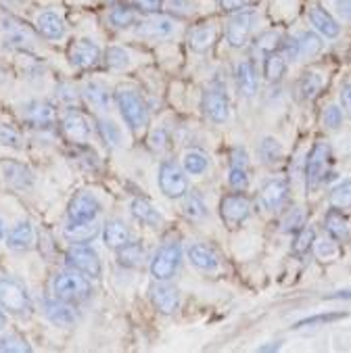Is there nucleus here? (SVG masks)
I'll return each mask as SVG.
<instances>
[{"instance_id":"nucleus-1","label":"nucleus","mask_w":351,"mask_h":353,"mask_svg":"<svg viewBox=\"0 0 351 353\" xmlns=\"http://www.w3.org/2000/svg\"><path fill=\"white\" fill-rule=\"evenodd\" d=\"M113 101L119 109V115L123 117L126 125L132 132H140L149 125V107L145 103V99L140 97L136 90L132 88H117L113 94Z\"/></svg>"},{"instance_id":"nucleus-2","label":"nucleus","mask_w":351,"mask_h":353,"mask_svg":"<svg viewBox=\"0 0 351 353\" xmlns=\"http://www.w3.org/2000/svg\"><path fill=\"white\" fill-rule=\"evenodd\" d=\"M52 295L61 301H67V303L86 301L92 295L90 278H86L84 274H80L72 268L65 270V272H59L52 278Z\"/></svg>"},{"instance_id":"nucleus-3","label":"nucleus","mask_w":351,"mask_h":353,"mask_svg":"<svg viewBox=\"0 0 351 353\" xmlns=\"http://www.w3.org/2000/svg\"><path fill=\"white\" fill-rule=\"evenodd\" d=\"M330 159H332V149L326 140H316L312 145L308 157H305V168H303V178H305V188L308 192L318 188L320 184H324L330 176L328 168H330Z\"/></svg>"},{"instance_id":"nucleus-4","label":"nucleus","mask_w":351,"mask_h":353,"mask_svg":"<svg viewBox=\"0 0 351 353\" xmlns=\"http://www.w3.org/2000/svg\"><path fill=\"white\" fill-rule=\"evenodd\" d=\"M0 307L13 316H30L32 299L28 289L13 276H0Z\"/></svg>"},{"instance_id":"nucleus-5","label":"nucleus","mask_w":351,"mask_h":353,"mask_svg":"<svg viewBox=\"0 0 351 353\" xmlns=\"http://www.w3.org/2000/svg\"><path fill=\"white\" fill-rule=\"evenodd\" d=\"M259 26V13L257 9H247V11H241V13H232L226 21V42L230 48L239 50V48H245L255 30Z\"/></svg>"},{"instance_id":"nucleus-6","label":"nucleus","mask_w":351,"mask_h":353,"mask_svg":"<svg viewBox=\"0 0 351 353\" xmlns=\"http://www.w3.org/2000/svg\"><path fill=\"white\" fill-rule=\"evenodd\" d=\"M201 107H203V113L207 115V119L218 123V125H222V123H226L230 119L228 88H226V84L220 78H216L212 84H209V88L203 92Z\"/></svg>"},{"instance_id":"nucleus-7","label":"nucleus","mask_w":351,"mask_h":353,"mask_svg":"<svg viewBox=\"0 0 351 353\" xmlns=\"http://www.w3.org/2000/svg\"><path fill=\"white\" fill-rule=\"evenodd\" d=\"M180 261H182V245L178 239H172L168 243H163L157 253L151 259V276L159 282H170L176 272L180 270Z\"/></svg>"},{"instance_id":"nucleus-8","label":"nucleus","mask_w":351,"mask_h":353,"mask_svg":"<svg viewBox=\"0 0 351 353\" xmlns=\"http://www.w3.org/2000/svg\"><path fill=\"white\" fill-rule=\"evenodd\" d=\"M65 263H67V268L84 274L90 280H97L103 274L101 257H99L97 249L90 245H72L65 253Z\"/></svg>"},{"instance_id":"nucleus-9","label":"nucleus","mask_w":351,"mask_h":353,"mask_svg":"<svg viewBox=\"0 0 351 353\" xmlns=\"http://www.w3.org/2000/svg\"><path fill=\"white\" fill-rule=\"evenodd\" d=\"M157 184L168 199L176 201V199H184L188 194V174L184 172L182 165H178L172 159H166L159 165Z\"/></svg>"},{"instance_id":"nucleus-10","label":"nucleus","mask_w":351,"mask_h":353,"mask_svg":"<svg viewBox=\"0 0 351 353\" xmlns=\"http://www.w3.org/2000/svg\"><path fill=\"white\" fill-rule=\"evenodd\" d=\"M251 199L243 190L230 192L220 201V216L228 228H239L243 222H247L251 216Z\"/></svg>"},{"instance_id":"nucleus-11","label":"nucleus","mask_w":351,"mask_h":353,"mask_svg":"<svg viewBox=\"0 0 351 353\" xmlns=\"http://www.w3.org/2000/svg\"><path fill=\"white\" fill-rule=\"evenodd\" d=\"M305 19L312 26V30L318 32L324 40H337L343 32L341 21L330 11H326L320 3H316V0H312L305 7Z\"/></svg>"},{"instance_id":"nucleus-12","label":"nucleus","mask_w":351,"mask_h":353,"mask_svg":"<svg viewBox=\"0 0 351 353\" xmlns=\"http://www.w3.org/2000/svg\"><path fill=\"white\" fill-rule=\"evenodd\" d=\"M134 34L138 38H145L151 42L168 40L176 34V21L170 15H149L147 19H140L134 26Z\"/></svg>"},{"instance_id":"nucleus-13","label":"nucleus","mask_w":351,"mask_h":353,"mask_svg":"<svg viewBox=\"0 0 351 353\" xmlns=\"http://www.w3.org/2000/svg\"><path fill=\"white\" fill-rule=\"evenodd\" d=\"M0 180L15 190H30L36 182L34 172L15 159H0Z\"/></svg>"},{"instance_id":"nucleus-14","label":"nucleus","mask_w":351,"mask_h":353,"mask_svg":"<svg viewBox=\"0 0 351 353\" xmlns=\"http://www.w3.org/2000/svg\"><path fill=\"white\" fill-rule=\"evenodd\" d=\"M5 36H3V48L7 50H30L36 44V34L19 19L9 17V21L3 26Z\"/></svg>"},{"instance_id":"nucleus-15","label":"nucleus","mask_w":351,"mask_h":353,"mask_svg":"<svg viewBox=\"0 0 351 353\" xmlns=\"http://www.w3.org/2000/svg\"><path fill=\"white\" fill-rule=\"evenodd\" d=\"M101 209H103V205L94 194L82 192V194H76L72 201H69L67 220H72V222H92V220L99 218Z\"/></svg>"},{"instance_id":"nucleus-16","label":"nucleus","mask_w":351,"mask_h":353,"mask_svg":"<svg viewBox=\"0 0 351 353\" xmlns=\"http://www.w3.org/2000/svg\"><path fill=\"white\" fill-rule=\"evenodd\" d=\"M291 186L285 178H270L261 190H259V201L265 211H280L289 201Z\"/></svg>"},{"instance_id":"nucleus-17","label":"nucleus","mask_w":351,"mask_h":353,"mask_svg":"<svg viewBox=\"0 0 351 353\" xmlns=\"http://www.w3.org/2000/svg\"><path fill=\"white\" fill-rule=\"evenodd\" d=\"M234 80L241 97L253 99L259 88V76H257V65L251 57H245L237 63L234 67Z\"/></svg>"},{"instance_id":"nucleus-18","label":"nucleus","mask_w":351,"mask_h":353,"mask_svg":"<svg viewBox=\"0 0 351 353\" xmlns=\"http://www.w3.org/2000/svg\"><path fill=\"white\" fill-rule=\"evenodd\" d=\"M228 186L232 190H245L249 186V155L243 147H234L230 151Z\"/></svg>"},{"instance_id":"nucleus-19","label":"nucleus","mask_w":351,"mask_h":353,"mask_svg":"<svg viewBox=\"0 0 351 353\" xmlns=\"http://www.w3.org/2000/svg\"><path fill=\"white\" fill-rule=\"evenodd\" d=\"M101 54H103L101 46L94 40L82 38L69 48V63H72V67H76V69H88L101 61Z\"/></svg>"},{"instance_id":"nucleus-20","label":"nucleus","mask_w":351,"mask_h":353,"mask_svg":"<svg viewBox=\"0 0 351 353\" xmlns=\"http://www.w3.org/2000/svg\"><path fill=\"white\" fill-rule=\"evenodd\" d=\"M42 312L46 316L48 322H52L54 326H74L76 320H78V314H76V307L72 303H67V301H61L57 297L52 299H44L42 301Z\"/></svg>"},{"instance_id":"nucleus-21","label":"nucleus","mask_w":351,"mask_h":353,"mask_svg":"<svg viewBox=\"0 0 351 353\" xmlns=\"http://www.w3.org/2000/svg\"><path fill=\"white\" fill-rule=\"evenodd\" d=\"M23 119L40 130H48L57 123V111L46 101H30L23 105Z\"/></svg>"},{"instance_id":"nucleus-22","label":"nucleus","mask_w":351,"mask_h":353,"mask_svg":"<svg viewBox=\"0 0 351 353\" xmlns=\"http://www.w3.org/2000/svg\"><path fill=\"white\" fill-rule=\"evenodd\" d=\"M151 301L161 314L172 316L180 310V291L176 287L168 285V280L166 282L157 280V285L151 287Z\"/></svg>"},{"instance_id":"nucleus-23","label":"nucleus","mask_w":351,"mask_h":353,"mask_svg":"<svg viewBox=\"0 0 351 353\" xmlns=\"http://www.w3.org/2000/svg\"><path fill=\"white\" fill-rule=\"evenodd\" d=\"M216 38H218V26L212 23V21H207V23H199V26L188 30L186 44H188V48L192 52L203 54V52H207L209 48L214 46Z\"/></svg>"},{"instance_id":"nucleus-24","label":"nucleus","mask_w":351,"mask_h":353,"mask_svg":"<svg viewBox=\"0 0 351 353\" xmlns=\"http://www.w3.org/2000/svg\"><path fill=\"white\" fill-rule=\"evenodd\" d=\"M101 232H103V226H99L97 220H92V222H72V220H67V224L63 228L65 241L72 243V245H88Z\"/></svg>"},{"instance_id":"nucleus-25","label":"nucleus","mask_w":351,"mask_h":353,"mask_svg":"<svg viewBox=\"0 0 351 353\" xmlns=\"http://www.w3.org/2000/svg\"><path fill=\"white\" fill-rule=\"evenodd\" d=\"M61 130L69 140H74V143H86L90 136V125L86 117L78 111H67L61 117Z\"/></svg>"},{"instance_id":"nucleus-26","label":"nucleus","mask_w":351,"mask_h":353,"mask_svg":"<svg viewBox=\"0 0 351 353\" xmlns=\"http://www.w3.org/2000/svg\"><path fill=\"white\" fill-rule=\"evenodd\" d=\"M324 230L326 234L337 243H349L351 241V226L345 218V214L337 207H330L324 216Z\"/></svg>"},{"instance_id":"nucleus-27","label":"nucleus","mask_w":351,"mask_h":353,"mask_svg":"<svg viewBox=\"0 0 351 353\" xmlns=\"http://www.w3.org/2000/svg\"><path fill=\"white\" fill-rule=\"evenodd\" d=\"M186 255H188V261L197 268V270H203V272H216L220 268V255L209 247V245H203V243H194L186 249Z\"/></svg>"},{"instance_id":"nucleus-28","label":"nucleus","mask_w":351,"mask_h":353,"mask_svg":"<svg viewBox=\"0 0 351 353\" xmlns=\"http://www.w3.org/2000/svg\"><path fill=\"white\" fill-rule=\"evenodd\" d=\"M36 241V232L32 222L28 220H19L5 236V243L11 251H30L34 247Z\"/></svg>"},{"instance_id":"nucleus-29","label":"nucleus","mask_w":351,"mask_h":353,"mask_svg":"<svg viewBox=\"0 0 351 353\" xmlns=\"http://www.w3.org/2000/svg\"><path fill=\"white\" fill-rule=\"evenodd\" d=\"M36 28H38L40 36H44L46 40H52V42L63 40L65 34H67L65 21H63L61 15L54 13V11H42V13H38V17H36Z\"/></svg>"},{"instance_id":"nucleus-30","label":"nucleus","mask_w":351,"mask_h":353,"mask_svg":"<svg viewBox=\"0 0 351 353\" xmlns=\"http://www.w3.org/2000/svg\"><path fill=\"white\" fill-rule=\"evenodd\" d=\"M130 211H132V216L138 220V222H143L151 228H159L163 224V216H161V211L147 199H134L130 203Z\"/></svg>"},{"instance_id":"nucleus-31","label":"nucleus","mask_w":351,"mask_h":353,"mask_svg":"<svg viewBox=\"0 0 351 353\" xmlns=\"http://www.w3.org/2000/svg\"><path fill=\"white\" fill-rule=\"evenodd\" d=\"M261 59H263L261 61V72H263L265 82L276 84V82L283 80V76L287 74V67H289L287 59L280 54L278 50L265 52V54H261Z\"/></svg>"},{"instance_id":"nucleus-32","label":"nucleus","mask_w":351,"mask_h":353,"mask_svg":"<svg viewBox=\"0 0 351 353\" xmlns=\"http://www.w3.org/2000/svg\"><path fill=\"white\" fill-rule=\"evenodd\" d=\"M130 239H132V232L126 226V222H121V220L105 222V226H103V243H105V247L115 251V249L123 247L126 243H130Z\"/></svg>"},{"instance_id":"nucleus-33","label":"nucleus","mask_w":351,"mask_h":353,"mask_svg":"<svg viewBox=\"0 0 351 353\" xmlns=\"http://www.w3.org/2000/svg\"><path fill=\"white\" fill-rule=\"evenodd\" d=\"M257 155H259V161L268 168H274L278 165L280 161L285 159V147L280 145V140L274 138V136H263L261 143L257 145Z\"/></svg>"},{"instance_id":"nucleus-34","label":"nucleus","mask_w":351,"mask_h":353,"mask_svg":"<svg viewBox=\"0 0 351 353\" xmlns=\"http://www.w3.org/2000/svg\"><path fill=\"white\" fill-rule=\"evenodd\" d=\"M324 86V78L318 74V72H305L299 80H297V86H295V92H297V99L308 103V101H314L318 97V92L322 90Z\"/></svg>"},{"instance_id":"nucleus-35","label":"nucleus","mask_w":351,"mask_h":353,"mask_svg":"<svg viewBox=\"0 0 351 353\" xmlns=\"http://www.w3.org/2000/svg\"><path fill=\"white\" fill-rule=\"evenodd\" d=\"M140 21V13L132 5H115L109 11V23L117 30H128L134 28Z\"/></svg>"},{"instance_id":"nucleus-36","label":"nucleus","mask_w":351,"mask_h":353,"mask_svg":"<svg viewBox=\"0 0 351 353\" xmlns=\"http://www.w3.org/2000/svg\"><path fill=\"white\" fill-rule=\"evenodd\" d=\"M299 40V48H301V59H314L324 50V38L314 32V30H303L299 34H295Z\"/></svg>"},{"instance_id":"nucleus-37","label":"nucleus","mask_w":351,"mask_h":353,"mask_svg":"<svg viewBox=\"0 0 351 353\" xmlns=\"http://www.w3.org/2000/svg\"><path fill=\"white\" fill-rule=\"evenodd\" d=\"M84 99L88 101V105H92L94 109L99 111H107L109 105H111V92L105 84L101 82H88L84 86Z\"/></svg>"},{"instance_id":"nucleus-38","label":"nucleus","mask_w":351,"mask_h":353,"mask_svg":"<svg viewBox=\"0 0 351 353\" xmlns=\"http://www.w3.org/2000/svg\"><path fill=\"white\" fill-rule=\"evenodd\" d=\"M117 253V263L121 268H138L145 261V247L140 243H126L123 247L115 249Z\"/></svg>"},{"instance_id":"nucleus-39","label":"nucleus","mask_w":351,"mask_h":353,"mask_svg":"<svg viewBox=\"0 0 351 353\" xmlns=\"http://www.w3.org/2000/svg\"><path fill=\"white\" fill-rule=\"evenodd\" d=\"M209 163H212L209 157L199 149H190L182 157V168L188 176H203L209 170Z\"/></svg>"},{"instance_id":"nucleus-40","label":"nucleus","mask_w":351,"mask_h":353,"mask_svg":"<svg viewBox=\"0 0 351 353\" xmlns=\"http://www.w3.org/2000/svg\"><path fill=\"white\" fill-rule=\"evenodd\" d=\"M97 130H99V136L103 138V143L109 147V149H117L121 147V130L115 121L111 119H105V117H99L97 119Z\"/></svg>"},{"instance_id":"nucleus-41","label":"nucleus","mask_w":351,"mask_h":353,"mask_svg":"<svg viewBox=\"0 0 351 353\" xmlns=\"http://www.w3.org/2000/svg\"><path fill=\"white\" fill-rule=\"evenodd\" d=\"M303 226H308V214H305V209L295 205L293 209H289L283 222H280V230H283L285 234H295L299 232Z\"/></svg>"},{"instance_id":"nucleus-42","label":"nucleus","mask_w":351,"mask_h":353,"mask_svg":"<svg viewBox=\"0 0 351 353\" xmlns=\"http://www.w3.org/2000/svg\"><path fill=\"white\" fill-rule=\"evenodd\" d=\"M316 243V230L314 226H303L299 232H295L293 243H291V253L297 257H303L305 253H310V249Z\"/></svg>"},{"instance_id":"nucleus-43","label":"nucleus","mask_w":351,"mask_h":353,"mask_svg":"<svg viewBox=\"0 0 351 353\" xmlns=\"http://www.w3.org/2000/svg\"><path fill=\"white\" fill-rule=\"evenodd\" d=\"M330 205L341 211L351 209V178H345L330 188Z\"/></svg>"},{"instance_id":"nucleus-44","label":"nucleus","mask_w":351,"mask_h":353,"mask_svg":"<svg viewBox=\"0 0 351 353\" xmlns=\"http://www.w3.org/2000/svg\"><path fill=\"white\" fill-rule=\"evenodd\" d=\"M105 63H107L109 69L121 72V69H128L132 65V54L123 46H109L105 50Z\"/></svg>"},{"instance_id":"nucleus-45","label":"nucleus","mask_w":351,"mask_h":353,"mask_svg":"<svg viewBox=\"0 0 351 353\" xmlns=\"http://www.w3.org/2000/svg\"><path fill=\"white\" fill-rule=\"evenodd\" d=\"M184 216L190 218V220H203V218H207L205 199L197 190L188 192L186 199H184Z\"/></svg>"},{"instance_id":"nucleus-46","label":"nucleus","mask_w":351,"mask_h":353,"mask_svg":"<svg viewBox=\"0 0 351 353\" xmlns=\"http://www.w3.org/2000/svg\"><path fill=\"white\" fill-rule=\"evenodd\" d=\"M163 11L170 17L186 19V17L194 15L197 5H194V0H163Z\"/></svg>"},{"instance_id":"nucleus-47","label":"nucleus","mask_w":351,"mask_h":353,"mask_svg":"<svg viewBox=\"0 0 351 353\" xmlns=\"http://www.w3.org/2000/svg\"><path fill=\"white\" fill-rule=\"evenodd\" d=\"M280 40H283V32H276V30H265V32H261V34L255 38V50H257L259 54H265V52L278 50V46H280Z\"/></svg>"},{"instance_id":"nucleus-48","label":"nucleus","mask_w":351,"mask_h":353,"mask_svg":"<svg viewBox=\"0 0 351 353\" xmlns=\"http://www.w3.org/2000/svg\"><path fill=\"white\" fill-rule=\"evenodd\" d=\"M278 52L287 59V63H297L301 59V48H299V40L295 34H283V40H280Z\"/></svg>"},{"instance_id":"nucleus-49","label":"nucleus","mask_w":351,"mask_h":353,"mask_svg":"<svg viewBox=\"0 0 351 353\" xmlns=\"http://www.w3.org/2000/svg\"><path fill=\"white\" fill-rule=\"evenodd\" d=\"M347 314H316V316H310V318H303L299 322L293 324L295 330H303V328H318V326H326L334 320H341L345 318Z\"/></svg>"},{"instance_id":"nucleus-50","label":"nucleus","mask_w":351,"mask_h":353,"mask_svg":"<svg viewBox=\"0 0 351 353\" xmlns=\"http://www.w3.org/2000/svg\"><path fill=\"white\" fill-rule=\"evenodd\" d=\"M259 5V0H218V9L226 15L241 13L247 9H255Z\"/></svg>"},{"instance_id":"nucleus-51","label":"nucleus","mask_w":351,"mask_h":353,"mask_svg":"<svg viewBox=\"0 0 351 353\" xmlns=\"http://www.w3.org/2000/svg\"><path fill=\"white\" fill-rule=\"evenodd\" d=\"M0 145H3V147H11V149H21L23 147L21 134L13 125L3 123V125H0Z\"/></svg>"},{"instance_id":"nucleus-52","label":"nucleus","mask_w":351,"mask_h":353,"mask_svg":"<svg viewBox=\"0 0 351 353\" xmlns=\"http://www.w3.org/2000/svg\"><path fill=\"white\" fill-rule=\"evenodd\" d=\"M343 109L341 107H337V105H328L324 111H322V123H324V128L326 130H330V132H334V130H339L341 125H343Z\"/></svg>"},{"instance_id":"nucleus-53","label":"nucleus","mask_w":351,"mask_h":353,"mask_svg":"<svg viewBox=\"0 0 351 353\" xmlns=\"http://www.w3.org/2000/svg\"><path fill=\"white\" fill-rule=\"evenodd\" d=\"M0 351L23 353V351H32V347L28 345L26 339H21L17 334H5V336H0Z\"/></svg>"},{"instance_id":"nucleus-54","label":"nucleus","mask_w":351,"mask_h":353,"mask_svg":"<svg viewBox=\"0 0 351 353\" xmlns=\"http://www.w3.org/2000/svg\"><path fill=\"white\" fill-rule=\"evenodd\" d=\"M170 143L172 140H170V134L166 128H155L149 136V145L155 153H166L170 149Z\"/></svg>"},{"instance_id":"nucleus-55","label":"nucleus","mask_w":351,"mask_h":353,"mask_svg":"<svg viewBox=\"0 0 351 353\" xmlns=\"http://www.w3.org/2000/svg\"><path fill=\"white\" fill-rule=\"evenodd\" d=\"M314 251H316V255H318L320 259H332V257H337L339 247H337V241H332V239L328 236V239H316Z\"/></svg>"},{"instance_id":"nucleus-56","label":"nucleus","mask_w":351,"mask_h":353,"mask_svg":"<svg viewBox=\"0 0 351 353\" xmlns=\"http://www.w3.org/2000/svg\"><path fill=\"white\" fill-rule=\"evenodd\" d=\"M132 7H134L138 13L155 15V13L163 11V0H132Z\"/></svg>"},{"instance_id":"nucleus-57","label":"nucleus","mask_w":351,"mask_h":353,"mask_svg":"<svg viewBox=\"0 0 351 353\" xmlns=\"http://www.w3.org/2000/svg\"><path fill=\"white\" fill-rule=\"evenodd\" d=\"M332 15L343 23H351V0H332Z\"/></svg>"},{"instance_id":"nucleus-58","label":"nucleus","mask_w":351,"mask_h":353,"mask_svg":"<svg viewBox=\"0 0 351 353\" xmlns=\"http://www.w3.org/2000/svg\"><path fill=\"white\" fill-rule=\"evenodd\" d=\"M339 101H341V109L347 117H351V82H345L339 90Z\"/></svg>"},{"instance_id":"nucleus-59","label":"nucleus","mask_w":351,"mask_h":353,"mask_svg":"<svg viewBox=\"0 0 351 353\" xmlns=\"http://www.w3.org/2000/svg\"><path fill=\"white\" fill-rule=\"evenodd\" d=\"M59 90H63V94H61V99H63V101H67V103L76 101V92H74L72 88H69L67 84H61V86H59Z\"/></svg>"},{"instance_id":"nucleus-60","label":"nucleus","mask_w":351,"mask_h":353,"mask_svg":"<svg viewBox=\"0 0 351 353\" xmlns=\"http://www.w3.org/2000/svg\"><path fill=\"white\" fill-rule=\"evenodd\" d=\"M280 347H283V345H280L278 341H276V343L272 341V343H268V345H259L257 351H259V353H274V351H280Z\"/></svg>"},{"instance_id":"nucleus-61","label":"nucleus","mask_w":351,"mask_h":353,"mask_svg":"<svg viewBox=\"0 0 351 353\" xmlns=\"http://www.w3.org/2000/svg\"><path fill=\"white\" fill-rule=\"evenodd\" d=\"M326 299H341V301H349L351 299V291H334L332 295H326Z\"/></svg>"},{"instance_id":"nucleus-62","label":"nucleus","mask_w":351,"mask_h":353,"mask_svg":"<svg viewBox=\"0 0 351 353\" xmlns=\"http://www.w3.org/2000/svg\"><path fill=\"white\" fill-rule=\"evenodd\" d=\"M5 236H7V230H5V222H3V218H0V241H5Z\"/></svg>"},{"instance_id":"nucleus-63","label":"nucleus","mask_w":351,"mask_h":353,"mask_svg":"<svg viewBox=\"0 0 351 353\" xmlns=\"http://www.w3.org/2000/svg\"><path fill=\"white\" fill-rule=\"evenodd\" d=\"M7 326V316H5V312L0 310V330H3Z\"/></svg>"}]
</instances>
